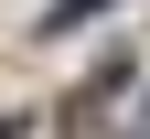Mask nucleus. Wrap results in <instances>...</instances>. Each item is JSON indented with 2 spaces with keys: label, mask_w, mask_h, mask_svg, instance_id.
I'll return each mask as SVG.
<instances>
[{
  "label": "nucleus",
  "mask_w": 150,
  "mask_h": 139,
  "mask_svg": "<svg viewBox=\"0 0 150 139\" xmlns=\"http://www.w3.org/2000/svg\"><path fill=\"white\" fill-rule=\"evenodd\" d=\"M118 86H129V54H107V64H97V75H86V86L64 96V128H97V107H107V96H118Z\"/></svg>",
  "instance_id": "nucleus-1"
},
{
  "label": "nucleus",
  "mask_w": 150,
  "mask_h": 139,
  "mask_svg": "<svg viewBox=\"0 0 150 139\" xmlns=\"http://www.w3.org/2000/svg\"><path fill=\"white\" fill-rule=\"evenodd\" d=\"M129 139H150V107H139V128H129Z\"/></svg>",
  "instance_id": "nucleus-3"
},
{
  "label": "nucleus",
  "mask_w": 150,
  "mask_h": 139,
  "mask_svg": "<svg viewBox=\"0 0 150 139\" xmlns=\"http://www.w3.org/2000/svg\"><path fill=\"white\" fill-rule=\"evenodd\" d=\"M86 11H107V0H54V32H75Z\"/></svg>",
  "instance_id": "nucleus-2"
}]
</instances>
